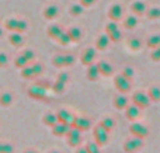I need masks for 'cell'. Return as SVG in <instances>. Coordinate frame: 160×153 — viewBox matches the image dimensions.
Wrapping results in <instances>:
<instances>
[{"label":"cell","mask_w":160,"mask_h":153,"mask_svg":"<svg viewBox=\"0 0 160 153\" xmlns=\"http://www.w3.org/2000/svg\"><path fill=\"white\" fill-rule=\"evenodd\" d=\"M143 148V138L132 136L124 143V151L127 153H136Z\"/></svg>","instance_id":"cell-1"},{"label":"cell","mask_w":160,"mask_h":153,"mask_svg":"<svg viewBox=\"0 0 160 153\" xmlns=\"http://www.w3.org/2000/svg\"><path fill=\"white\" fill-rule=\"evenodd\" d=\"M150 98L149 96L146 94V93L143 91H136L132 94V104H135L136 107H139V108H146V107L150 106Z\"/></svg>","instance_id":"cell-2"},{"label":"cell","mask_w":160,"mask_h":153,"mask_svg":"<svg viewBox=\"0 0 160 153\" xmlns=\"http://www.w3.org/2000/svg\"><path fill=\"white\" fill-rule=\"evenodd\" d=\"M94 141H96L97 143H98L100 146H104L107 145L108 142V138H110V132L107 131V129H104L101 125H96L94 126Z\"/></svg>","instance_id":"cell-3"},{"label":"cell","mask_w":160,"mask_h":153,"mask_svg":"<svg viewBox=\"0 0 160 153\" xmlns=\"http://www.w3.org/2000/svg\"><path fill=\"white\" fill-rule=\"evenodd\" d=\"M47 93H48L47 89L38 86L37 83L30 86L27 90V94L30 96L31 98H34V100H45V98H47Z\"/></svg>","instance_id":"cell-4"},{"label":"cell","mask_w":160,"mask_h":153,"mask_svg":"<svg viewBox=\"0 0 160 153\" xmlns=\"http://www.w3.org/2000/svg\"><path fill=\"white\" fill-rule=\"evenodd\" d=\"M66 138H68L69 146L78 148V146H80V142H82V131L75 128V126H72V128L69 129V132L66 134Z\"/></svg>","instance_id":"cell-5"},{"label":"cell","mask_w":160,"mask_h":153,"mask_svg":"<svg viewBox=\"0 0 160 153\" xmlns=\"http://www.w3.org/2000/svg\"><path fill=\"white\" fill-rule=\"evenodd\" d=\"M4 27L8 31H16V32H24L27 30V22L24 20H16V18H10L6 21Z\"/></svg>","instance_id":"cell-6"},{"label":"cell","mask_w":160,"mask_h":153,"mask_svg":"<svg viewBox=\"0 0 160 153\" xmlns=\"http://www.w3.org/2000/svg\"><path fill=\"white\" fill-rule=\"evenodd\" d=\"M114 84H115L117 90H118L119 93H122V94H125V93H128L131 90V80L127 79L125 76H122V75L115 76V79H114Z\"/></svg>","instance_id":"cell-7"},{"label":"cell","mask_w":160,"mask_h":153,"mask_svg":"<svg viewBox=\"0 0 160 153\" xmlns=\"http://www.w3.org/2000/svg\"><path fill=\"white\" fill-rule=\"evenodd\" d=\"M129 132L132 134V136H139V138H146L149 135V129L143 125V124H139L136 121H133L129 126Z\"/></svg>","instance_id":"cell-8"},{"label":"cell","mask_w":160,"mask_h":153,"mask_svg":"<svg viewBox=\"0 0 160 153\" xmlns=\"http://www.w3.org/2000/svg\"><path fill=\"white\" fill-rule=\"evenodd\" d=\"M105 30H107V35L110 37V39H111V41H114V42H118L119 39L122 38V34H121V31L118 30V25L115 24V21H112V22H108V24H107V27H105Z\"/></svg>","instance_id":"cell-9"},{"label":"cell","mask_w":160,"mask_h":153,"mask_svg":"<svg viewBox=\"0 0 160 153\" xmlns=\"http://www.w3.org/2000/svg\"><path fill=\"white\" fill-rule=\"evenodd\" d=\"M56 115H58V121H59V122H63V124H66V125L73 126L75 120H76V115H73L72 112L66 111V110H59V111L56 112Z\"/></svg>","instance_id":"cell-10"},{"label":"cell","mask_w":160,"mask_h":153,"mask_svg":"<svg viewBox=\"0 0 160 153\" xmlns=\"http://www.w3.org/2000/svg\"><path fill=\"white\" fill-rule=\"evenodd\" d=\"M73 126H75V128H78V129H80L82 132L88 131V129L91 128V121L88 120L87 117H76Z\"/></svg>","instance_id":"cell-11"},{"label":"cell","mask_w":160,"mask_h":153,"mask_svg":"<svg viewBox=\"0 0 160 153\" xmlns=\"http://www.w3.org/2000/svg\"><path fill=\"white\" fill-rule=\"evenodd\" d=\"M125 115H127V118L129 121H136L139 118V115H141V108L136 107L135 104L127 106V108H125Z\"/></svg>","instance_id":"cell-12"},{"label":"cell","mask_w":160,"mask_h":153,"mask_svg":"<svg viewBox=\"0 0 160 153\" xmlns=\"http://www.w3.org/2000/svg\"><path fill=\"white\" fill-rule=\"evenodd\" d=\"M97 66H98V70H100V75L102 76H112L114 75V67L111 63H108L107 61H100L98 63H97Z\"/></svg>","instance_id":"cell-13"},{"label":"cell","mask_w":160,"mask_h":153,"mask_svg":"<svg viewBox=\"0 0 160 153\" xmlns=\"http://www.w3.org/2000/svg\"><path fill=\"white\" fill-rule=\"evenodd\" d=\"M86 76L90 81H97L100 79V70H98V66L96 63H91L87 66V72H86Z\"/></svg>","instance_id":"cell-14"},{"label":"cell","mask_w":160,"mask_h":153,"mask_svg":"<svg viewBox=\"0 0 160 153\" xmlns=\"http://www.w3.org/2000/svg\"><path fill=\"white\" fill-rule=\"evenodd\" d=\"M70 128H72L70 125H66L63 122H58L56 125L52 126V134L55 136H66V134L69 132Z\"/></svg>","instance_id":"cell-15"},{"label":"cell","mask_w":160,"mask_h":153,"mask_svg":"<svg viewBox=\"0 0 160 153\" xmlns=\"http://www.w3.org/2000/svg\"><path fill=\"white\" fill-rule=\"evenodd\" d=\"M96 49L94 48H87V49L84 51V53L82 55V63L86 65V66H88V65H91L94 62V59H96Z\"/></svg>","instance_id":"cell-16"},{"label":"cell","mask_w":160,"mask_h":153,"mask_svg":"<svg viewBox=\"0 0 160 153\" xmlns=\"http://www.w3.org/2000/svg\"><path fill=\"white\" fill-rule=\"evenodd\" d=\"M8 42H10L13 47H21V45L24 44V37L21 35V32L13 31V32L10 34V37H8Z\"/></svg>","instance_id":"cell-17"},{"label":"cell","mask_w":160,"mask_h":153,"mask_svg":"<svg viewBox=\"0 0 160 153\" xmlns=\"http://www.w3.org/2000/svg\"><path fill=\"white\" fill-rule=\"evenodd\" d=\"M110 18L112 20V21H118L119 18L122 17V6L121 4H114L112 7L110 8Z\"/></svg>","instance_id":"cell-18"},{"label":"cell","mask_w":160,"mask_h":153,"mask_svg":"<svg viewBox=\"0 0 160 153\" xmlns=\"http://www.w3.org/2000/svg\"><path fill=\"white\" fill-rule=\"evenodd\" d=\"M128 106V98L127 96L124 94H118L115 98H114V107L117 110H125Z\"/></svg>","instance_id":"cell-19"},{"label":"cell","mask_w":160,"mask_h":153,"mask_svg":"<svg viewBox=\"0 0 160 153\" xmlns=\"http://www.w3.org/2000/svg\"><path fill=\"white\" fill-rule=\"evenodd\" d=\"M110 41H111V39H110V37H108L107 34H104V35H100L98 39H97V42H96L97 49H100V51L107 49L108 45H110Z\"/></svg>","instance_id":"cell-20"},{"label":"cell","mask_w":160,"mask_h":153,"mask_svg":"<svg viewBox=\"0 0 160 153\" xmlns=\"http://www.w3.org/2000/svg\"><path fill=\"white\" fill-rule=\"evenodd\" d=\"M42 122H44L45 125H48V126H51V128H52L53 125H56V124L59 122V121H58V115L52 114V112H48V114L44 115V118H42Z\"/></svg>","instance_id":"cell-21"},{"label":"cell","mask_w":160,"mask_h":153,"mask_svg":"<svg viewBox=\"0 0 160 153\" xmlns=\"http://www.w3.org/2000/svg\"><path fill=\"white\" fill-rule=\"evenodd\" d=\"M13 100H14V97L10 91H4L0 94V106L2 107H8L13 103Z\"/></svg>","instance_id":"cell-22"},{"label":"cell","mask_w":160,"mask_h":153,"mask_svg":"<svg viewBox=\"0 0 160 153\" xmlns=\"http://www.w3.org/2000/svg\"><path fill=\"white\" fill-rule=\"evenodd\" d=\"M148 96H149L150 101H153V103H159L160 101V87L152 86L149 89V91H148Z\"/></svg>","instance_id":"cell-23"},{"label":"cell","mask_w":160,"mask_h":153,"mask_svg":"<svg viewBox=\"0 0 160 153\" xmlns=\"http://www.w3.org/2000/svg\"><path fill=\"white\" fill-rule=\"evenodd\" d=\"M100 125H101L104 129H107L108 132H111L114 128H115V121H114L111 117H105L100 121Z\"/></svg>","instance_id":"cell-24"},{"label":"cell","mask_w":160,"mask_h":153,"mask_svg":"<svg viewBox=\"0 0 160 153\" xmlns=\"http://www.w3.org/2000/svg\"><path fill=\"white\" fill-rule=\"evenodd\" d=\"M146 4H145L143 2H135L132 4V11L135 14H138V16H142V14L146 13Z\"/></svg>","instance_id":"cell-25"},{"label":"cell","mask_w":160,"mask_h":153,"mask_svg":"<svg viewBox=\"0 0 160 153\" xmlns=\"http://www.w3.org/2000/svg\"><path fill=\"white\" fill-rule=\"evenodd\" d=\"M59 14V8L56 6H48L44 10V17L45 18H55Z\"/></svg>","instance_id":"cell-26"},{"label":"cell","mask_w":160,"mask_h":153,"mask_svg":"<svg viewBox=\"0 0 160 153\" xmlns=\"http://www.w3.org/2000/svg\"><path fill=\"white\" fill-rule=\"evenodd\" d=\"M68 34H69L70 41H73V42L79 41V39L82 38V30H80V28H78V27H72V28H69Z\"/></svg>","instance_id":"cell-27"},{"label":"cell","mask_w":160,"mask_h":153,"mask_svg":"<svg viewBox=\"0 0 160 153\" xmlns=\"http://www.w3.org/2000/svg\"><path fill=\"white\" fill-rule=\"evenodd\" d=\"M62 32H63V30H62L61 25H51V27L48 28V35H49L51 38L58 39V37L61 35Z\"/></svg>","instance_id":"cell-28"},{"label":"cell","mask_w":160,"mask_h":153,"mask_svg":"<svg viewBox=\"0 0 160 153\" xmlns=\"http://www.w3.org/2000/svg\"><path fill=\"white\" fill-rule=\"evenodd\" d=\"M21 77L24 79H34L37 77L35 73H34V69H32V65H27L21 69Z\"/></svg>","instance_id":"cell-29"},{"label":"cell","mask_w":160,"mask_h":153,"mask_svg":"<svg viewBox=\"0 0 160 153\" xmlns=\"http://www.w3.org/2000/svg\"><path fill=\"white\" fill-rule=\"evenodd\" d=\"M100 148H101V146H100L96 141H90V142L86 145V149H87L88 153H101Z\"/></svg>","instance_id":"cell-30"},{"label":"cell","mask_w":160,"mask_h":153,"mask_svg":"<svg viewBox=\"0 0 160 153\" xmlns=\"http://www.w3.org/2000/svg\"><path fill=\"white\" fill-rule=\"evenodd\" d=\"M65 89H66V83H63V81H61V80H56L55 83L52 84V90L56 93V94H61V93H63Z\"/></svg>","instance_id":"cell-31"},{"label":"cell","mask_w":160,"mask_h":153,"mask_svg":"<svg viewBox=\"0 0 160 153\" xmlns=\"http://www.w3.org/2000/svg\"><path fill=\"white\" fill-rule=\"evenodd\" d=\"M136 24H138V18H136L135 16H128L127 18H125V22H124V25L127 28H129V30L135 28Z\"/></svg>","instance_id":"cell-32"},{"label":"cell","mask_w":160,"mask_h":153,"mask_svg":"<svg viewBox=\"0 0 160 153\" xmlns=\"http://www.w3.org/2000/svg\"><path fill=\"white\" fill-rule=\"evenodd\" d=\"M128 47H129V49H132V51H138V49H141L142 42H141L139 38H129V41H128Z\"/></svg>","instance_id":"cell-33"},{"label":"cell","mask_w":160,"mask_h":153,"mask_svg":"<svg viewBox=\"0 0 160 153\" xmlns=\"http://www.w3.org/2000/svg\"><path fill=\"white\" fill-rule=\"evenodd\" d=\"M160 45V35H152L148 38V47L149 48H158Z\"/></svg>","instance_id":"cell-34"},{"label":"cell","mask_w":160,"mask_h":153,"mask_svg":"<svg viewBox=\"0 0 160 153\" xmlns=\"http://www.w3.org/2000/svg\"><path fill=\"white\" fill-rule=\"evenodd\" d=\"M28 63H30V62H28L27 59H25L22 55L17 56V58L14 59V65H16V67H18V69H22V67H24V66H27Z\"/></svg>","instance_id":"cell-35"},{"label":"cell","mask_w":160,"mask_h":153,"mask_svg":"<svg viewBox=\"0 0 160 153\" xmlns=\"http://www.w3.org/2000/svg\"><path fill=\"white\" fill-rule=\"evenodd\" d=\"M52 63L56 67H65V55H56L52 58Z\"/></svg>","instance_id":"cell-36"},{"label":"cell","mask_w":160,"mask_h":153,"mask_svg":"<svg viewBox=\"0 0 160 153\" xmlns=\"http://www.w3.org/2000/svg\"><path fill=\"white\" fill-rule=\"evenodd\" d=\"M58 42H59L61 45H63V47H66V45H69L72 41H70V38H69V34L63 31V32H62L61 35L58 37Z\"/></svg>","instance_id":"cell-37"},{"label":"cell","mask_w":160,"mask_h":153,"mask_svg":"<svg viewBox=\"0 0 160 153\" xmlns=\"http://www.w3.org/2000/svg\"><path fill=\"white\" fill-rule=\"evenodd\" d=\"M121 75L125 76L127 79H129V80H132L133 76H135V72H133V69H132L131 66H127V67H124V69H122Z\"/></svg>","instance_id":"cell-38"},{"label":"cell","mask_w":160,"mask_h":153,"mask_svg":"<svg viewBox=\"0 0 160 153\" xmlns=\"http://www.w3.org/2000/svg\"><path fill=\"white\" fill-rule=\"evenodd\" d=\"M148 17H149V18H152V20L160 18V8H158V7L149 8V10H148Z\"/></svg>","instance_id":"cell-39"},{"label":"cell","mask_w":160,"mask_h":153,"mask_svg":"<svg viewBox=\"0 0 160 153\" xmlns=\"http://www.w3.org/2000/svg\"><path fill=\"white\" fill-rule=\"evenodd\" d=\"M14 146L11 143H2L0 142V153H13Z\"/></svg>","instance_id":"cell-40"},{"label":"cell","mask_w":160,"mask_h":153,"mask_svg":"<svg viewBox=\"0 0 160 153\" xmlns=\"http://www.w3.org/2000/svg\"><path fill=\"white\" fill-rule=\"evenodd\" d=\"M82 13H83L82 4H72L70 6V14H72V16H80Z\"/></svg>","instance_id":"cell-41"},{"label":"cell","mask_w":160,"mask_h":153,"mask_svg":"<svg viewBox=\"0 0 160 153\" xmlns=\"http://www.w3.org/2000/svg\"><path fill=\"white\" fill-rule=\"evenodd\" d=\"M21 55L24 56V58L27 59L28 62H32V61H34V58H35V53H34V51H32V49H24V51H22Z\"/></svg>","instance_id":"cell-42"},{"label":"cell","mask_w":160,"mask_h":153,"mask_svg":"<svg viewBox=\"0 0 160 153\" xmlns=\"http://www.w3.org/2000/svg\"><path fill=\"white\" fill-rule=\"evenodd\" d=\"M76 62V58L72 55V53H68V55H65V67L68 66H73Z\"/></svg>","instance_id":"cell-43"},{"label":"cell","mask_w":160,"mask_h":153,"mask_svg":"<svg viewBox=\"0 0 160 153\" xmlns=\"http://www.w3.org/2000/svg\"><path fill=\"white\" fill-rule=\"evenodd\" d=\"M32 69H34V73H35V76H39L42 72H44V66H42V63H39V62H35V63H32Z\"/></svg>","instance_id":"cell-44"},{"label":"cell","mask_w":160,"mask_h":153,"mask_svg":"<svg viewBox=\"0 0 160 153\" xmlns=\"http://www.w3.org/2000/svg\"><path fill=\"white\" fill-rule=\"evenodd\" d=\"M8 65V56L4 52H0V67H6Z\"/></svg>","instance_id":"cell-45"},{"label":"cell","mask_w":160,"mask_h":153,"mask_svg":"<svg viewBox=\"0 0 160 153\" xmlns=\"http://www.w3.org/2000/svg\"><path fill=\"white\" fill-rule=\"evenodd\" d=\"M38 86H41V87H44V89H47V90H49V89H52V84L53 83H51L49 80H38V81H35Z\"/></svg>","instance_id":"cell-46"},{"label":"cell","mask_w":160,"mask_h":153,"mask_svg":"<svg viewBox=\"0 0 160 153\" xmlns=\"http://www.w3.org/2000/svg\"><path fill=\"white\" fill-rule=\"evenodd\" d=\"M150 58H152V61H155V62H159L160 61V45H159L158 48H155V49H153Z\"/></svg>","instance_id":"cell-47"},{"label":"cell","mask_w":160,"mask_h":153,"mask_svg":"<svg viewBox=\"0 0 160 153\" xmlns=\"http://www.w3.org/2000/svg\"><path fill=\"white\" fill-rule=\"evenodd\" d=\"M56 80H61V81H63V83H68V81H69V73L61 72L58 75V79H56Z\"/></svg>","instance_id":"cell-48"},{"label":"cell","mask_w":160,"mask_h":153,"mask_svg":"<svg viewBox=\"0 0 160 153\" xmlns=\"http://www.w3.org/2000/svg\"><path fill=\"white\" fill-rule=\"evenodd\" d=\"M94 3H96V0H80V4H82L83 7H90Z\"/></svg>","instance_id":"cell-49"},{"label":"cell","mask_w":160,"mask_h":153,"mask_svg":"<svg viewBox=\"0 0 160 153\" xmlns=\"http://www.w3.org/2000/svg\"><path fill=\"white\" fill-rule=\"evenodd\" d=\"M76 153H88V152H87V149H86V146H84V148H79L78 151H76Z\"/></svg>","instance_id":"cell-50"},{"label":"cell","mask_w":160,"mask_h":153,"mask_svg":"<svg viewBox=\"0 0 160 153\" xmlns=\"http://www.w3.org/2000/svg\"><path fill=\"white\" fill-rule=\"evenodd\" d=\"M24 153H38V152L34 151V149H27V151H24Z\"/></svg>","instance_id":"cell-51"},{"label":"cell","mask_w":160,"mask_h":153,"mask_svg":"<svg viewBox=\"0 0 160 153\" xmlns=\"http://www.w3.org/2000/svg\"><path fill=\"white\" fill-rule=\"evenodd\" d=\"M49 153H59V152H58V151H51Z\"/></svg>","instance_id":"cell-52"},{"label":"cell","mask_w":160,"mask_h":153,"mask_svg":"<svg viewBox=\"0 0 160 153\" xmlns=\"http://www.w3.org/2000/svg\"><path fill=\"white\" fill-rule=\"evenodd\" d=\"M2 34H3V31H2V28H0V37H2Z\"/></svg>","instance_id":"cell-53"}]
</instances>
